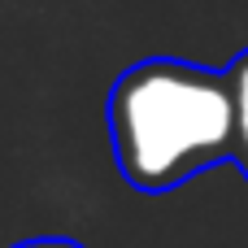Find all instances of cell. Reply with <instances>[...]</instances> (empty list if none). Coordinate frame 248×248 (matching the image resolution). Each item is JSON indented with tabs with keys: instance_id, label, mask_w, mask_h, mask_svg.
<instances>
[{
	"instance_id": "cell-3",
	"label": "cell",
	"mask_w": 248,
	"mask_h": 248,
	"mask_svg": "<svg viewBox=\"0 0 248 248\" xmlns=\"http://www.w3.org/2000/svg\"><path fill=\"white\" fill-rule=\"evenodd\" d=\"M13 248H87V244L65 240V235H35V240H22V244H13Z\"/></svg>"
},
{
	"instance_id": "cell-1",
	"label": "cell",
	"mask_w": 248,
	"mask_h": 248,
	"mask_svg": "<svg viewBox=\"0 0 248 248\" xmlns=\"http://www.w3.org/2000/svg\"><path fill=\"white\" fill-rule=\"evenodd\" d=\"M105 122L118 170L135 192H174L201 170L231 161L227 74L196 61H135L118 74Z\"/></svg>"
},
{
	"instance_id": "cell-2",
	"label": "cell",
	"mask_w": 248,
	"mask_h": 248,
	"mask_svg": "<svg viewBox=\"0 0 248 248\" xmlns=\"http://www.w3.org/2000/svg\"><path fill=\"white\" fill-rule=\"evenodd\" d=\"M222 74H227V92H231V161L248 179V48L231 57V65Z\"/></svg>"
}]
</instances>
